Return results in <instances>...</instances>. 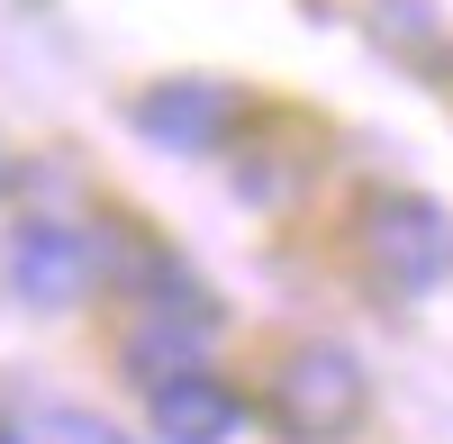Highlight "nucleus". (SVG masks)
<instances>
[{
	"instance_id": "1",
	"label": "nucleus",
	"mask_w": 453,
	"mask_h": 444,
	"mask_svg": "<svg viewBox=\"0 0 453 444\" xmlns=\"http://www.w3.org/2000/svg\"><path fill=\"white\" fill-rule=\"evenodd\" d=\"M363 254L390 290H435L444 264H453V218L418 191H390V200L363 209Z\"/></svg>"
},
{
	"instance_id": "2",
	"label": "nucleus",
	"mask_w": 453,
	"mask_h": 444,
	"mask_svg": "<svg viewBox=\"0 0 453 444\" xmlns=\"http://www.w3.org/2000/svg\"><path fill=\"white\" fill-rule=\"evenodd\" d=\"M273 417H281L290 435H309V444L345 435V426L363 417V363H354L345 345H299L281 372H273Z\"/></svg>"
},
{
	"instance_id": "3",
	"label": "nucleus",
	"mask_w": 453,
	"mask_h": 444,
	"mask_svg": "<svg viewBox=\"0 0 453 444\" xmlns=\"http://www.w3.org/2000/svg\"><path fill=\"white\" fill-rule=\"evenodd\" d=\"M91 272H100V254H91L82 227H64V218H27V227L10 236V281L36 309H73L91 290Z\"/></svg>"
},
{
	"instance_id": "4",
	"label": "nucleus",
	"mask_w": 453,
	"mask_h": 444,
	"mask_svg": "<svg viewBox=\"0 0 453 444\" xmlns=\"http://www.w3.org/2000/svg\"><path fill=\"white\" fill-rule=\"evenodd\" d=\"M127 119H136V136L173 145V155H209V145L226 136V119H236V91L226 82H155Z\"/></svg>"
},
{
	"instance_id": "5",
	"label": "nucleus",
	"mask_w": 453,
	"mask_h": 444,
	"mask_svg": "<svg viewBox=\"0 0 453 444\" xmlns=\"http://www.w3.org/2000/svg\"><path fill=\"white\" fill-rule=\"evenodd\" d=\"M236 426H245V399L226 390L218 372L181 363V372L155 381V435H164V444H226Z\"/></svg>"
}]
</instances>
